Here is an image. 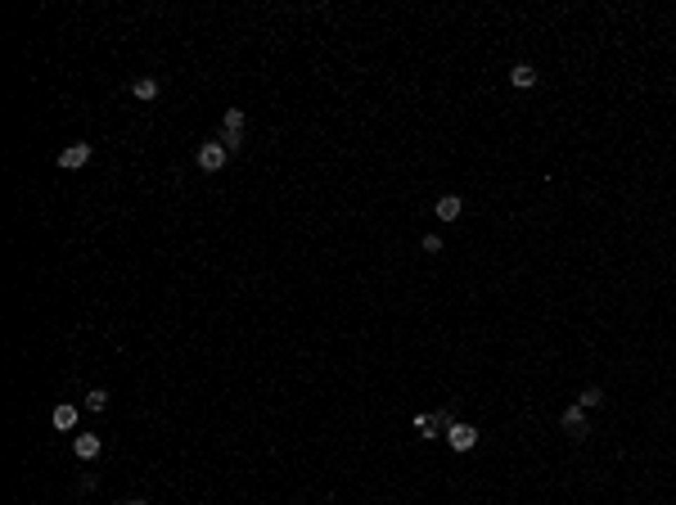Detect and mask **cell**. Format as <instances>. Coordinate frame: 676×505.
<instances>
[{"label":"cell","mask_w":676,"mask_h":505,"mask_svg":"<svg viewBox=\"0 0 676 505\" xmlns=\"http://www.w3.org/2000/svg\"><path fill=\"white\" fill-rule=\"evenodd\" d=\"M446 424H451V415L446 411H428V415H415V433L424 438H437V433H446Z\"/></svg>","instance_id":"obj_4"},{"label":"cell","mask_w":676,"mask_h":505,"mask_svg":"<svg viewBox=\"0 0 676 505\" xmlns=\"http://www.w3.org/2000/svg\"><path fill=\"white\" fill-rule=\"evenodd\" d=\"M221 145H225V154H234V149H244V131H221Z\"/></svg>","instance_id":"obj_14"},{"label":"cell","mask_w":676,"mask_h":505,"mask_svg":"<svg viewBox=\"0 0 676 505\" xmlns=\"http://www.w3.org/2000/svg\"><path fill=\"white\" fill-rule=\"evenodd\" d=\"M104 406H109V393H104V388H91V393H86V411H95V415H100Z\"/></svg>","instance_id":"obj_12"},{"label":"cell","mask_w":676,"mask_h":505,"mask_svg":"<svg viewBox=\"0 0 676 505\" xmlns=\"http://www.w3.org/2000/svg\"><path fill=\"white\" fill-rule=\"evenodd\" d=\"M225 158H230V154H225V145H221V140H208V145H199L194 163H199L203 171H221V167H225Z\"/></svg>","instance_id":"obj_3"},{"label":"cell","mask_w":676,"mask_h":505,"mask_svg":"<svg viewBox=\"0 0 676 505\" xmlns=\"http://www.w3.org/2000/svg\"><path fill=\"white\" fill-rule=\"evenodd\" d=\"M510 81L519 86V91H532V86H536V68H532V63H514V68H510Z\"/></svg>","instance_id":"obj_9"},{"label":"cell","mask_w":676,"mask_h":505,"mask_svg":"<svg viewBox=\"0 0 676 505\" xmlns=\"http://www.w3.org/2000/svg\"><path fill=\"white\" fill-rule=\"evenodd\" d=\"M460 212H465V199H460V195H442V199H437V208H433V217L437 221H460Z\"/></svg>","instance_id":"obj_6"},{"label":"cell","mask_w":676,"mask_h":505,"mask_svg":"<svg viewBox=\"0 0 676 505\" xmlns=\"http://www.w3.org/2000/svg\"><path fill=\"white\" fill-rule=\"evenodd\" d=\"M559 424H564V433H568V438H577V442H582V438L591 433V420H586V411H582L577 402H573V406H564Z\"/></svg>","instance_id":"obj_2"},{"label":"cell","mask_w":676,"mask_h":505,"mask_svg":"<svg viewBox=\"0 0 676 505\" xmlns=\"http://www.w3.org/2000/svg\"><path fill=\"white\" fill-rule=\"evenodd\" d=\"M122 505H149V501H145V497H131V501H122Z\"/></svg>","instance_id":"obj_16"},{"label":"cell","mask_w":676,"mask_h":505,"mask_svg":"<svg viewBox=\"0 0 676 505\" xmlns=\"http://www.w3.org/2000/svg\"><path fill=\"white\" fill-rule=\"evenodd\" d=\"M50 424H55V428H63V433H68V428H77V406L59 402L55 411H50Z\"/></svg>","instance_id":"obj_7"},{"label":"cell","mask_w":676,"mask_h":505,"mask_svg":"<svg viewBox=\"0 0 676 505\" xmlns=\"http://www.w3.org/2000/svg\"><path fill=\"white\" fill-rule=\"evenodd\" d=\"M72 451H77V460H95L100 456V433H77Z\"/></svg>","instance_id":"obj_8"},{"label":"cell","mask_w":676,"mask_h":505,"mask_svg":"<svg viewBox=\"0 0 676 505\" xmlns=\"http://www.w3.org/2000/svg\"><path fill=\"white\" fill-rule=\"evenodd\" d=\"M577 406H582V411H595V406H604V388H582V397H577Z\"/></svg>","instance_id":"obj_11"},{"label":"cell","mask_w":676,"mask_h":505,"mask_svg":"<svg viewBox=\"0 0 676 505\" xmlns=\"http://www.w3.org/2000/svg\"><path fill=\"white\" fill-rule=\"evenodd\" d=\"M86 163H91V145H86V140L59 149V167H63V171H77V167H86Z\"/></svg>","instance_id":"obj_5"},{"label":"cell","mask_w":676,"mask_h":505,"mask_svg":"<svg viewBox=\"0 0 676 505\" xmlns=\"http://www.w3.org/2000/svg\"><path fill=\"white\" fill-rule=\"evenodd\" d=\"M446 442H451V451H474L478 447V428L465 424V420H451L446 424Z\"/></svg>","instance_id":"obj_1"},{"label":"cell","mask_w":676,"mask_h":505,"mask_svg":"<svg viewBox=\"0 0 676 505\" xmlns=\"http://www.w3.org/2000/svg\"><path fill=\"white\" fill-rule=\"evenodd\" d=\"M424 253H442V235H424Z\"/></svg>","instance_id":"obj_15"},{"label":"cell","mask_w":676,"mask_h":505,"mask_svg":"<svg viewBox=\"0 0 676 505\" xmlns=\"http://www.w3.org/2000/svg\"><path fill=\"white\" fill-rule=\"evenodd\" d=\"M221 131H244V109H225V117H221Z\"/></svg>","instance_id":"obj_13"},{"label":"cell","mask_w":676,"mask_h":505,"mask_svg":"<svg viewBox=\"0 0 676 505\" xmlns=\"http://www.w3.org/2000/svg\"><path fill=\"white\" fill-rule=\"evenodd\" d=\"M131 95H135V100H158V81H154V77H135V81H131Z\"/></svg>","instance_id":"obj_10"}]
</instances>
